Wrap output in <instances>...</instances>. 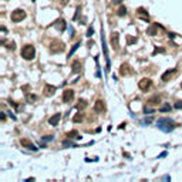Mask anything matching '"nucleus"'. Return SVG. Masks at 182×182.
<instances>
[{"label": "nucleus", "instance_id": "f257e3e1", "mask_svg": "<svg viewBox=\"0 0 182 182\" xmlns=\"http://www.w3.org/2000/svg\"><path fill=\"white\" fill-rule=\"evenodd\" d=\"M156 127L164 132H171L175 128V122L171 118H159L156 121Z\"/></svg>", "mask_w": 182, "mask_h": 182}, {"label": "nucleus", "instance_id": "f03ea898", "mask_svg": "<svg viewBox=\"0 0 182 182\" xmlns=\"http://www.w3.org/2000/svg\"><path fill=\"white\" fill-rule=\"evenodd\" d=\"M36 56V48L32 46V44H26L23 48H21V57L24 60H33Z\"/></svg>", "mask_w": 182, "mask_h": 182}, {"label": "nucleus", "instance_id": "7ed1b4c3", "mask_svg": "<svg viewBox=\"0 0 182 182\" xmlns=\"http://www.w3.org/2000/svg\"><path fill=\"white\" fill-rule=\"evenodd\" d=\"M24 17H26V11L21 10V9H17V10H14V11L11 13V21H14V23L21 21Z\"/></svg>", "mask_w": 182, "mask_h": 182}, {"label": "nucleus", "instance_id": "20e7f679", "mask_svg": "<svg viewBox=\"0 0 182 182\" xmlns=\"http://www.w3.org/2000/svg\"><path fill=\"white\" fill-rule=\"evenodd\" d=\"M101 41H103V50H104V56H105V61H107V71H109V57L108 51H107V43H105V36H104V30L101 29Z\"/></svg>", "mask_w": 182, "mask_h": 182}, {"label": "nucleus", "instance_id": "39448f33", "mask_svg": "<svg viewBox=\"0 0 182 182\" xmlns=\"http://www.w3.org/2000/svg\"><path fill=\"white\" fill-rule=\"evenodd\" d=\"M50 50L51 53H61L64 50V44L61 41H51V46H50Z\"/></svg>", "mask_w": 182, "mask_h": 182}, {"label": "nucleus", "instance_id": "423d86ee", "mask_svg": "<svg viewBox=\"0 0 182 182\" xmlns=\"http://www.w3.org/2000/svg\"><path fill=\"white\" fill-rule=\"evenodd\" d=\"M152 85V81L149 80V78H142L140 83H138V87H140V90H142V91H148V88Z\"/></svg>", "mask_w": 182, "mask_h": 182}, {"label": "nucleus", "instance_id": "0eeeda50", "mask_svg": "<svg viewBox=\"0 0 182 182\" xmlns=\"http://www.w3.org/2000/svg\"><path fill=\"white\" fill-rule=\"evenodd\" d=\"M74 98V91L71 88H67V90H64V93H63V101L64 103H70V101H73Z\"/></svg>", "mask_w": 182, "mask_h": 182}, {"label": "nucleus", "instance_id": "6e6552de", "mask_svg": "<svg viewBox=\"0 0 182 182\" xmlns=\"http://www.w3.org/2000/svg\"><path fill=\"white\" fill-rule=\"evenodd\" d=\"M94 111L98 112V114H103L105 111V103L103 100H97L95 104H94Z\"/></svg>", "mask_w": 182, "mask_h": 182}, {"label": "nucleus", "instance_id": "1a4fd4ad", "mask_svg": "<svg viewBox=\"0 0 182 182\" xmlns=\"http://www.w3.org/2000/svg\"><path fill=\"white\" fill-rule=\"evenodd\" d=\"M20 144L24 146V148L30 149V151H37V149H38V148H37L33 142H32V141H29V140H26V138H21V140H20Z\"/></svg>", "mask_w": 182, "mask_h": 182}, {"label": "nucleus", "instance_id": "9d476101", "mask_svg": "<svg viewBox=\"0 0 182 182\" xmlns=\"http://www.w3.org/2000/svg\"><path fill=\"white\" fill-rule=\"evenodd\" d=\"M177 74V70L175 69H172V70H168V71H165V73L162 74V77H161V80L162 81H169L174 75Z\"/></svg>", "mask_w": 182, "mask_h": 182}, {"label": "nucleus", "instance_id": "9b49d317", "mask_svg": "<svg viewBox=\"0 0 182 182\" xmlns=\"http://www.w3.org/2000/svg\"><path fill=\"white\" fill-rule=\"evenodd\" d=\"M54 26H56V29H57L58 32H64V30L67 29V23H66V20H63V19H58V20L54 23Z\"/></svg>", "mask_w": 182, "mask_h": 182}, {"label": "nucleus", "instance_id": "f8f14e48", "mask_svg": "<svg viewBox=\"0 0 182 182\" xmlns=\"http://www.w3.org/2000/svg\"><path fill=\"white\" fill-rule=\"evenodd\" d=\"M56 87L54 85H50V84H46L44 85V95H47V97H51L54 93H56Z\"/></svg>", "mask_w": 182, "mask_h": 182}, {"label": "nucleus", "instance_id": "ddd939ff", "mask_svg": "<svg viewBox=\"0 0 182 182\" xmlns=\"http://www.w3.org/2000/svg\"><path fill=\"white\" fill-rule=\"evenodd\" d=\"M60 118H61V114H58V112H57V114H54V115L48 120V124H50V125H53V127H56V125L60 122Z\"/></svg>", "mask_w": 182, "mask_h": 182}, {"label": "nucleus", "instance_id": "4468645a", "mask_svg": "<svg viewBox=\"0 0 182 182\" xmlns=\"http://www.w3.org/2000/svg\"><path fill=\"white\" fill-rule=\"evenodd\" d=\"M137 13H138V16H140L141 19H144L145 21H149V16H148V11H145V9L140 7V9L137 10Z\"/></svg>", "mask_w": 182, "mask_h": 182}, {"label": "nucleus", "instance_id": "2eb2a0df", "mask_svg": "<svg viewBox=\"0 0 182 182\" xmlns=\"http://www.w3.org/2000/svg\"><path fill=\"white\" fill-rule=\"evenodd\" d=\"M130 69H131V67H130L128 64H122L120 73L122 74V75H130V74H132V70H130Z\"/></svg>", "mask_w": 182, "mask_h": 182}, {"label": "nucleus", "instance_id": "dca6fc26", "mask_svg": "<svg viewBox=\"0 0 182 182\" xmlns=\"http://www.w3.org/2000/svg\"><path fill=\"white\" fill-rule=\"evenodd\" d=\"M118 38H120L118 33H112V36H111V46H112L115 50L118 48Z\"/></svg>", "mask_w": 182, "mask_h": 182}, {"label": "nucleus", "instance_id": "f3484780", "mask_svg": "<svg viewBox=\"0 0 182 182\" xmlns=\"http://www.w3.org/2000/svg\"><path fill=\"white\" fill-rule=\"evenodd\" d=\"M71 69H73V73H80L81 71V63L80 60H75L73 64H71Z\"/></svg>", "mask_w": 182, "mask_h": 182}, {"label": "nucleus", "instance_id": "a211bd4d", "mask_svg": "<svg viewBox=\"0 0 182 182\" xmlns=\"http://www.w3.org/2000/svg\"><path fill=\"white\" fill-rule=\"evenodd\" d=\"M67 137H69V138H77V140H80V138H81V137H80V134H78V131H75V130L70 131V132H67Z\"/></svg>", "mask_w": 182, "mask_h": 182}, {"label": "nucleus", "instance_id": "6ab92c4d", "mask_svg": "<svg viewBox=\"0 0 182 182\" xmlns=\"http://www.w3.org/2000/svg\"><path fill=\"white\" fill-rule=\"evenodd\" d=\"M158 27H159L158 24H154L152 27H149V29L146 30V33H148V34H151V36H155V34H156V29H158Z\"/></svg>", "mask_w": 182, "mask_h": 182}, {"label": "nucleus", "instance_id": "aec40b11", "mask_svg": "<svg viewBox=\"0 0 182 182\" xmlns=\"http://www.w3.org/2000/svg\"><path fill=\"white\" fill-rule=\"evenodd\" d=\"M148 103H149V104H158V103H161V97H159V95H155V97H152Z\"/></svg>", "mask_w": 182, "mask_h": 182}, {"label": "nucleus", "instance_id": "412c9836", "mask_svg": "<svg viewBox=\"0 0 182 182\" xmlns=\"http://www.w3.org/2000/svg\"><path fill=\"white\" fill-rule=\"evenodd\" d=\"M34 101H37L36 94H27V103H34Z\"/></svg>", "mask_w": 182, "mask_h": 182}, {"label": "nucleus", "instance_id": "4be33fe9", "mask_svg": "<svg viewBox=\"0 0 182 182\" xmlns=\"http://www.w3.org/2000/svg\"><path fill=\"white\" fill-rule=\"evenodd\" d=\"M85 107H87V103L84 100H80L78 104H77V109H83V108H85Z\"/></svg>", "mask_w": 182, "mask_h": 182}, {"label": "nucleus", "instance_id": "5701e85b", "mask_svg": "<svg viewBox=\"0 0 182 182\" xmlns=\"http://www.w3.org/2000/svg\"><path fill=\"white\" fill-rule=\"evenodd\" d=\"M159 111H161V112H167V111H171V105H169V104H164V105L159 108Z\"/></svg>", "mask_w": 182, "mask_h": 182}, {"label": "nucleus", "instance_id": "b1692460", "mask_svg": "<svg viewBox=\"0 0 182 182\" xmlns=\"http://www.w3.org/2000/svg\"><path fill=\"white\" fill-rule=\"evenodd\" d=\"M78 47H80V43H75V44L73 46V48H71V51L69 53V57H71V56H73L74 53H75V50H77Z\"/></svg>", "mask_w": 182, "mask_h": 182}, {"label": "nucleus", "instance_id": "393cba45", "mask_svg": "<svg viewBox=\"0 0 182 182\" xmlns=\"http://www.w3.org/2000/svg\"><path fill=\"white\" fill-rule=\"evenodd\" d=\"M124 14H127V9L124 6H121L120 10H118V16H124Z\"/></svg>", "mask_w": 182, "mask_h": 182}, {"label": "nucleus", "instance_id": "a878e982", "mask_svg": "<svg viewBox=\"0 0 182 182\" xmlns=\"http://www.w3.org/2000/svg\"><path fill=\"white\" fill-rule=\"evenodd\" d=\"M152 122V118H144L142 121H141V124L142 125H146V124H151Z\"/></svg>", "mask_w": 182, "mask_h": 182}, {"label": "nucleus", "instance_id": "bb28decb", "mask_svg": "<svg viewBox=\"0 0 182 182\" xmlns=\"http://www.w3.org/2000/svg\"><path fill=\"white\" fill-rule=\"evenodd\" d=\"M134 43H137V37H128V44L131 46Z\"/></svg>", "mask_w": 182, "mask_h": 182}, {"label": "nucleus", "instance_id": "cd10ccee", "mask_svg": "<svg viewBox=\"0 0 182 182\" xmlns=\"http://www.w3.org/2000/svg\"><path fill=\"white\" fill-rule=\"evenodd\" d=\"M63 145H64V146H74V144L71 142V141L66 140V141H63Z\"/></svg>", "mask_w": 182, "mask_h": 182}, {"label": "nucleus", "instance_id": "c85d7f7f", "mask_svg": "<svg viewBox=\"0 0 182 182\" xmlns=\"http://www.w3.org/2000/svg\"><path fill=\"white\" fill-rule=\"evenodd\" d=\"M93 34H94V29H93V27H90V29L87 30V37H91Z\"/></svg>", "mask_w": 182, "mask_h": 182}, {"label": "nucleus", "instance_id": "c756f323", "mask_svg": "<svg viewBox=\"0 0 182 182\" xmlns=\"http://www.w3.org/2000/svg\"><path fill=\"white\" fill-rule=\"evenodd\" d=\"M152 111H154V109H152V108H149L148 105H145V107H144V112H145V114H151Z\"/></svg>", "mask_w": 182, "mask_h": 182}, {"label": "nucleus", "instance_id": "7c9ffc66", "mask_svg": "<svg viewBox=\"0 0 182 182\" xmlns=\"http://www.w3.org/2000/svg\"><path fill=\"white\" fill-rule=\"evenodd\" d=\"M81 120H83V115H81V114L74 117V122H78V121H81Z\"/></svg>", "mask_w": 182, "mask_h": 182}, {"label": "nucleus", "instance_id": "2f4dec72", "mask_svg": "<svg viewBox=\"0 0 182 182\" xmlns=\"http://www.w3.org/2000/svg\"><path fill=\"white\" fill-rule=\"evenodd\" d=\"M54 137L53 135H48V137H43V141H51Z\"/></svg>", "mask_w": 182, "mask_h": 182}, {"label": "nucleus", "instance_id": "473e14b6", "mask_svg": "<svg viewBox=\"0 0 182 182\" xmlns=\"http://www.w3.org/2000/svg\"><path fill=\"white\" fill-rule=\"evenodd\" d=\"M175 108H182V101H177V103H175Z\"/></svg>", "mask_w": 182, "mask_h": 182}, {"label": "nucleus", "instance_id": "72a5a7b5", "mask_svg": "<svg viewBox=\"0 0 182 182\" xmlns=\"http://www.w3.org/2000/svg\"><path fill=\"white\" fill-rule=\"evenodd\" d=\"M7 48H11V50H14V43H13V41H11V43H9Z\"/></svg>", "mask_w": 182, "mask_h": 182}, {"label": "nucleus", "instance_id": "f704fd0d", "mask_svg": "<svg viewBox=\"0 0 182 182\" xmlns=\"http://www.w3.org/2000/svg\"><path fill=\"white\" fill-rule=\"evenodd\" d=\"M111 1H112V3H114V4H118V3H121V1H122V0H111Z\"/></svg>", "mask_w": 182, "mask_h": 182}, {"label": "nucleus", "instance_id": "c9c22d12", "mask_svg": "<svg viewBox=\"0 0 182 182\" xmlns=\"http://www.w3.org/2000/svg\"><path fill=\"white\" fill-rule=\"evenodd\" d=\"M6 120V115H4V112H1V121H4Z\"/></svg>", "mask_w": 182, "mask_h": 182}, {"label": "nucleus", "instance_id": "e433bc0d", "mask_svg": "<svg viewBox=\"0 0 182 182\" xmlns=\"http://www.w3.org/2000/svg\"><path fill=\"white\" fill-rule=\"evenodd\" d=\"M61 1V4H67V0H60Z\"/></svg>", "mask_w": 182, "mask_h": 182}, {"label": "nucleus", "instance_id": "4c0bfd02", "mask_svg": "<svg viewBox=\"0 0 182 182\" xmlns=\"http://www.w3.org/2000/svg\"><path fill=\"white\" fill-rule=\"evenodd\" d=\"M33 1H36V0H33Z\"/></svg>", "mask_w": 182, "mask_h": 182}, {"label": "nucleus", "instance_id": "58836bf2", "mask_svg": "<svg viewBox=\"0 0 182 182\" xmlns=\"http://www.w3.org/2000/svg\"><path fill=\"white\" fill-rule=\"evenodd\" d=\"M181 87H182V85H181Z\"/></svg>", "mask_w": 182, "mask_h": 182}]
</instances>
